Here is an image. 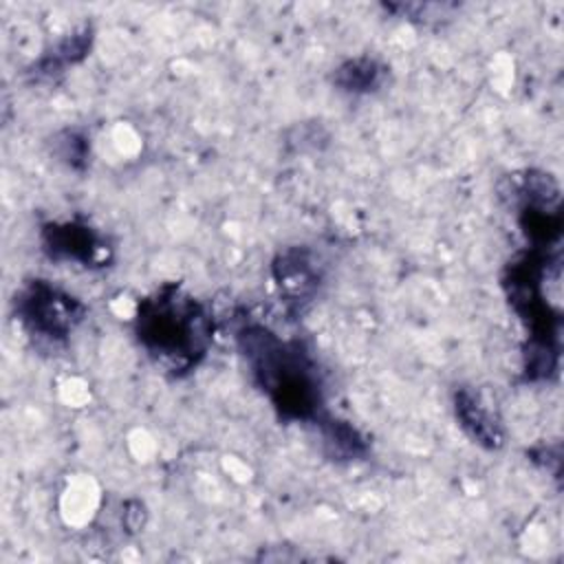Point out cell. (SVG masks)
<instances>
[{
	"instance_id": "obj_1",
	"label": "cell",
	"mask_w": 564,
	"mask_h": 564,
	"mask_svg": "<svg viewBox=\"0 0 564 564\" xmlns=\"http://www.w3.org/2000/svg\"><path fill=\"white\" fill-rule=\"evenodd\" d=\"M236 346L253 383L284 421L317 423L324 414V386L317 361L297 339H284L260 322L236 328Z\"/></svg>"
},
{
	"instance_id": "obj_2",
	"label": "cell",
	"mask_w": 564,
	"mask_h": 564,
	"mask_svg": "<svg viewBox=\"0 0 564 564\" xmlns=\"http://www.w3.org/2000/svg\"><path fill=\"white\" fill-rule=\"evenodd\" d=\"M134 335L139 344L163 364L174 377L192 372L214 337V319L203 302L165 282L141 297L134 315Z\"/></svg>"
},
{
	"instance_id": "obj_3",
	"label": "cell",
	"mask_w": 564,
	"mask_h": 564,
	"mask_svg": "<svg viewBox=\"0 0 564 564\" xmlns=\"http://www.w3.org/2000/svg\"><path fill=\"white\" fill-rule=\"evenodd\" d=\"M13 311L29 335L51 344L66 341L86 317L84 302L48 280L26 282L13 297Z\"/></svg>"
},
{
	"instance_id": "obj_4",
	"label": "cell",
	"mask_w": 564,
	"mask_h": 564,
	"mask_svg": "<svg viewBox=\"0 0 564 564\" xmlns=\"http://www.w3.org/2000/svg\"><path fill=\"white\" fill-rule=\"evenodd\" d=\"M42 251L55 262H79L84 267H106L112 247L106 236L84 220L46 223L40 229Z\"/></svg>"
},
{
	"instance_id": "obj_5",
	"label": "cell",
	"mask_w": 564,
	"mask_h": 564,
	"mask_svg": "<svg viewBox=\"0 0 564 564\" xmlns=\"http://www.w3.org/2000/svg\"><path fill=\"white\" fill-rule=\"evenodd\" d=\"M273 278L289 313H302L322 284V267L306 247H289L273 260Z\"/></svg>"
},
{
	"instance_id": "obj_6",
	"label": "cell",
	"mask_w": 564,
	"mask_h": 564,
	"mask_svg": "<svg viewBox=\"0 0 564 564\" xmlns=\"http://www.w3.org/2000/svg\"><path fill=\"white\" fill-rule=\"evenodd\" d=\"M454 412L458 425L476 445L491 452L505 445V430L500 419L471 388H458L454 392Z\"/></svg>"
},
{
	"instance_id": "obj_7",
	"label": "cell",
	"mask_w": 564,
	"mask_h": 564,
	"mask_svg": "<svg viewBox=\"0 0 564 564\" xmlns=\"http://www.w3.org/2000/svg\"><path fill=\"white\" fill-rule=\"evenodd\" d=\"M90 46H93V26L90 24H82L73 33L64 35L62 40H57L53 44V48H48L31 66L33 79L44 82V79L59 77L66 66H73V64H79L82 59H86Z\"/></svg>"
},
{
	"instance_id": "obj_8",
	"label": "cell",
	"mask_w": 564,
	"mask_h": 564,
	"mask_svg": "<svg viewBox=\"0 0 564 564\" xmlns=\"http://www.w3.org/2000/svg\"><path fill=\"white\" fill-rule=\"evenodd\" d=\"M388 79V66L377 57L359 55L341 62L333 73V84L350 95L377 93Z\"/></svg>"
},
{
	"instance_id": "obj_9",
	"label": "cell",
	"mask_w": 564,
	"mask_h": 564,
	"mask_svg": "<svg viewBox=\"0 0 564 564\" xmlns=\"http://www.w3.org/2000/svg\"><path fill=\"white\" fill-rule=\"evenodd\" d=\"M324 454L330 460H357L368 454V441L348 421L324 414L317 423Z\"/></svg>"
},
{
	"instance_id": "obj_10",
	"label": "cell",
	"mask_w": 564,
	"mask_h": 564,
	"mask_svg": "<svg viewBox=\"0 0 564 564\" xmlns=\"http://www.w3.org/2000/svg\"><path fill=\"white\" fill-rule=\"evenodd\" d=\"M55 152L64 163H68V167L84 170L88 165V154H90L88 137L79 130H64L55 139Z\"/></svg>"
}]
</instances>
